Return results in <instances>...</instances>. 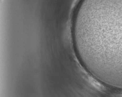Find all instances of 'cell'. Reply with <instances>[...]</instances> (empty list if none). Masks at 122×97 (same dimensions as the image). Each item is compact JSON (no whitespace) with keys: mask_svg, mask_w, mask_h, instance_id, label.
<instances>
[{"mask_svg":"<svg viewBox=\"0 0 122 97\" xmlns=\"http://www.w3.org/2000/svg\"><path fill=\"white\" fill-rule=\"evenodd\" d=\"M73 35L90 74L122 78V0H81Z\"/></svg>","mask_w":122,"mask_h":97,"instance_id":"obj_1","label":"cell"}]
</instances>
